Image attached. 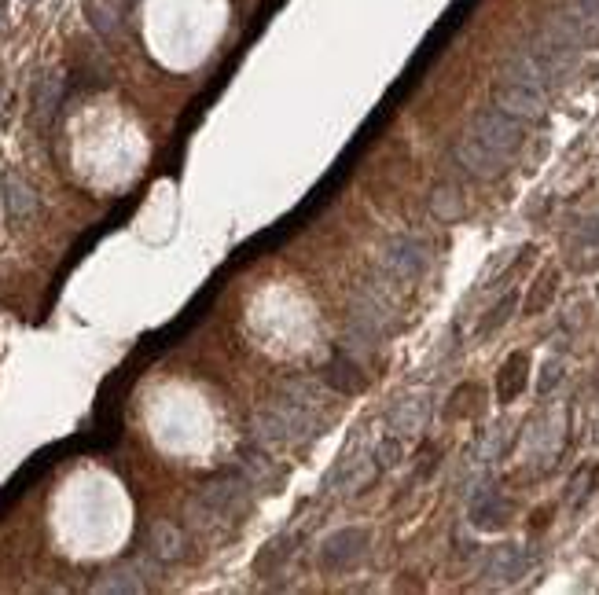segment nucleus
Listing matches in <instances>:
<instances>
[{"label": "nucleus", "instance_id": "1", "mask_svg": "<svg viewBox=\"0 0 599 595\" xmlns=\"http://www.w3.org/2000/svg\"><path fill=\"white\" fill-rule=\"evenodd\" d=\"M317 430H320V412L294 405L283 393L254 416V438L265 449H294V445L313 438Z\"/></svg>", "mask_w": 599, "mask_h": 595}, {"label": "nucleus", "instance_id": "2", "mask_svg": "<svg viewBox=\"0 0 599 595\" xmlns=\"http://www.w3.org/2000/svg\"><path fill=\"white\" fill-rule=\"evenodd\" d=\"M247 489L250 482H217L210 485L199 500H192V507H188V518H192V529H199V533H210V529L225 526L228 518H236L239 511H243V504H247Z\"/></svg>", "mask_w": 599, "mask_h": 595}, {"label": "nucleus", "instance_id": "3", "mask_svg": "<svg viewBox=\"0 0 599 595\" xmlns=\"http://www.w3.org/2000/svg\"><path fill=\"white\" fill-rule=\"evenodd\" d=\"M368 548H372V533L357 526H346L339 533H331L324 544H320V570L324 573H350L357 570L364 559H368Z\"/></svg>", "mask_w": 599, "mask_h": 595}, {"label": "nucleus", "instance_id": "4", "mask_svg": "<svg viewBox=\"0 0 599 595\" xmlns=\"http://www.w3.org/2000/svg\"><path fill=\"white\" fill-rule=\"evenodd\" d=\"M379 269L390 283H412L427 269V247L416 236H394L379 254Z\"/></svg>", "mask_w": 599, "mask_h": 595}, {"label": "nucleus", "instance_id": "5", "mask_svg": "<svg viewBox=\"0 0 599 595\" xmlns=\"http://www.w3.org/2000/svg\"><path fill=\"white\" fill-rule=\"evenodd\" d=\"M467 133H475L482 144H489L504 158H511L522 147V122H515L511 114L497 111V107L478 111L475 118H471V129H467Z\"/></svg>", "mask_w": 599, "mask_h": 595}, {"label": "nucleus", "instance_id": "6", "mask_svg": "<svg viewBox=\"0 0 599 595\" xmlns=\"http://www.w3.org/2000/svg\"><path fill=\"white\" fill-rule=\"evenodd\" d=\"M493 107L504 114H511L515 122H537L548 111V100H544V89H533V85H519V81H500L493 89Z\"/></svg>", "mask_w": 599, "mask_h": 595}, {"label": "nucleus", "instance_id": "7", "mask_svg": "<svg viewBox=\"0 0 599 595\" xmlns=\"http://www.w3.org/2000/svg\"><path fill=\"white\" fill-rule=\"evenodd\" d=\"M453 155H456V162H460V169L471 173L475 180H497L500 173L508 169V158L500 155V151H493L489 144H482L475 133L460 136L453 147Z\"/></svg>", "mask_w": 599, "mask_h": 595}, {"label": "nucleus", "instance_id": "8", "mask_svg": "<svg viewBox=\"0 0 599 595\" xmlns=\"http://www.w3.org/2000/svg\"><path fill=\"white\" fill-rule=\"evenodd\" d=\"M430 419V401L423 393H408V397H397L394 408L386 412V427L394 430L397 438H412L419 430L427 427Z\"/></svg>", "mask_w": 599, "mask_h": 595}, {"label": "nucleus", "instance_id": "9", "mask_svg": "<svg viewBox=\"0 0 599 595\" xmlns=\"http://www.w3.org/2000/svg\"><path fill=\"white\" fill-rule=\"evenodd\" d=\"M504 81H519V85H533V89H548V85H555V70L544 63L533 48H522V52H515V56L504 63Z\"/></svg>", "mask_w": 599, "mask_h": 595}, {"label": "nucleus", "instance_id": "10", "mask_svg": "<svg viewBox=\"0 0 599 595\" xmlns=\"http://www.w3.org/2000/svg\"><path fill=\"white\" fill-rule=\"evenodd\" d=\"M526 573V551L519 544H500V548L489 551L486 566H482V577L489 584H515Z\"/></svg>", "mask_w": 599, "mask_h": 595}, {"label": "nucleus", "instance_id": "11", "mask_svg": "<svg viewBox=\"0 0 599 595\" xmlns=\"http://www.w3.org/2000/svg\"><path fill=\"white\" fill-rule=\"evenodd\" d=\"M375 474H379V463H375L372 452H364V456H350V460L335 471V478H331V493L357 496L364 485H372Z\"/></svg>", "mask_w": 599, "mask_h": 595}, {"label": "nucleus", "instance_id": "12", "mask_svg": "<svg viewBox=\"0 0 599 595\" xmlns=\"http://www.w3.org/2000/svg\"><path fill=\"white\" fill-rule=\"evenodd\" d=\"M184 551H188V540H184V533L173 522H155L147 529V555L155 562H162V566L181 562Z\"/></svg>", "mask_w": 599, "mask_h": 595}, {"label": "nucleus", "instance_id": "13", "mask_svg": "<svg viewBox=\"0 0 599 595\" xmlns=\"http://www.w3.org/2000/svg\"><path fill=\"white\" fill-rule=\"evenodd\" d=\"M144 588H147L144 570H140L136 562H122V566L107 570L100 581L92 584L96 595H136V592H144Z\"/></svg>", "mask_w": 599, "mask_h": 595}, {"label": "nucleus", "instance_id": "14", "mask_svg": "<svg viewBox=\"0 0 599 595\" xmlns=\"http://www.w3.org/2000/svg\"><path fill=\"white\" fill-rule=\"evenodd\" d=\"M4 210H8L12 221H30L37 214V191L19 173L4 177Z\"/></svg>", "mask_w": 599, "mask_h": 595}, {"label": "nucleus", "instance_id": "15", "mask_svg": "<svg viewBox=\"0 0 599 595\" xmlns=\"http://www.w3.org/2000/svg\"><path fill=\"white\" fill-rule=\"evenodd\" d=\"M563 15L574 23V30L581 34L585 45L599 41V0H566Z\"/></svg>", "mask_w": 599, "mask_h": 595}, {"label": "nucleus", "instance_id": "16", "mask_svg": "<svg viewBox=\"0 0 599 595\" xmlns=\"http://www.w3.org/2000/svg\"><path fill=\"white\" fill-rule=\"evenodd\" d=\"M324 379L331 382V390L335 393H357L364 386V371H361V360H353L350 353L339 360H331L328 368H324Z\"/></svg>", "mask_w": 599, "mask_h": 595}, {"label": "nucleus", "instance_id": "17", "mask_svg": "<svg viewBox=\"0 0 599 595\" xmlns=\"http://www.w3.org/2000/svg\"><path fill=\"white\" fill-rule=\"evenodd\" d=\"M283 397H287V401H294V405H302V408H313V412H320V408H324V390H320L313 379L287 382V386H283Z\"/></svg>", "mask_w": 599, "mask_h": 595}, {"label": "nucleus", "instance_id": "18", "mask_svg": "<svg viewBox=\"0 0 599 595\" xmlns=\"http://www.w3.org/2000/svg\"><path fill=\"white\" fill-rule=\"evenodd\" d=\"M522 382H526V357H511L500 371V382H497V393L500 401H511L515 393L522 390Z\"/></svg>", "mask_w": 599, "mask_h": 595}, {"label": "nucleus", "instance_id": "19", "mask_svg": "<svg viewBox=\"0 0 599 595\" xmlns=\"http://www.w3.org/2000/svg\"><path fill=\"white\" fill-rule=\"evenodd\" d=\"M59 92H63V78L59 74H48L41 81V92H37V114H41V122H52V114L59 107Z\"/></svg>", "mask_w": 599, "mask_h": 595}, {"label": "nucleus", "instance_id": "20", "mask_svg": "<svg viewBox=\"0 0 599 595\" xmlns=\"http://www.w3.org/2000/svg\"><path fill=\"white\" fill-rule=\"evenodd\" d=\"M430 210H434L438 221H456V217L464 214V203H460L456 188H438L430 195Z\"/></svg>", "mask_w": 599, "mask_h": 595}, {"label": "nucleus", "instance_id": "21", "mask_svg": "<svg viewBox=\"0 0 599 595\" xmlns=\"http://www.w3.org/2000/svg\"><path fill=\"white\" fill-rule=\"evenodd\" d=\"M504 515H508V504L500 500V496L486 493L482 500L475 504V511H471V518H475L478 526H500L504 522Z\"/></svg>", "mask_w": 599, "mask_h": 595}, {"label": "nucleus", "instance_id": "22", "mask_svg": "<svg viewBox=\"0 0 599 595\" xmlns=\"http://www.w3.org/2000/svg\"><path fill=\"white\" fill-rule=\"evenodd\" d=\"M85 15H89V23L96 34L111 37L114 30H118V15H114L103 0H85Z\"/></svg>", "mask_w": 599, "mask_h": 595}, {"label": "nucleus", "instance_id": "23", "mask_svg": "<svg viewBox=\"0 0 599 595\" xmlns=\"http://www.w3.org/2000/svg\"><path fill=\"white\" fill-rule=\"evenodd\" d=\"M375 463H379V471H390V467H397L401 463V456H405V445H401V438L397 434H390V438H383L379 445L372 449Z\"/></svg>", "mask_w": 599, "mask_h": 595}, {"label": "nucleus", "instance_id": "24", "mask_svg": "<svg viewBox=\"0 0 599 595\" xmlns=\"http://www.w3.org/2000/svg\"><path fill=\"white\" fill-rule=\"evenodd\" d=\"M511 309H515V294H508V298H504V302H500L497 309H493V316H486V324H482V331H497V327L511 316Z\"/></svg>", "mask_w": 599, "mask_h": 595}, {"label": "nucleus", "instance_id": "25", "mask_svg": "<svg viewBox=\"0 0 599 595\" xmlns=\"http://www.w3.org/2000/svg\"><path fill=\"white\" fill-rule=\"evenodd\" d=\"M552 291H555V276H541V283H537V298L526 302V313H537V309L544 305V298H552Z\"/></svg>", "mask_w": 599, "mask_h": 595}]
</instances>
